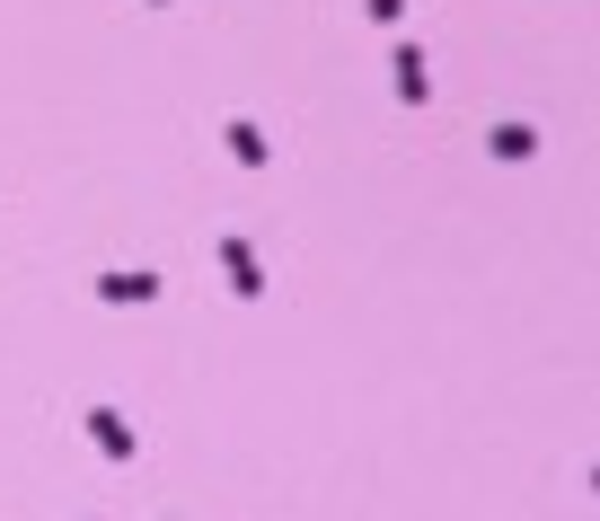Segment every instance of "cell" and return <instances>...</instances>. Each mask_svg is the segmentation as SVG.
<instances>
[{"mask_svg":"<svg viewBox=\"0 0 600 521\" xmlns=\"http://www.w3.org/2000/svg\"><path fill=\"white\" fill-rule=\"evenodd\" d=\"M89 433H98V451H107V460H132V451H141V442H132V424H124L116 406H89Z\"/></svg>","mask_w":600,"mask_h":521,"instance_id":"6da1fadb","label":"cell"},{"mask_svg":"<svg viewBox=\"0 0 600 521\" xmlns=\"http://www.w3.org/2000/svg\"><path fill=\"white\" fill-rule=\"evenodd\" d=\"M397 98H406V107L433 98V80H424V45H397Z\"/></svg>","mask_w":600,"mask_h":521,"instance_id":"7a4b0ae2","label":"cell"},{"mask_svg":"<svg viewBox=\"0 0 600 521\" xmlns=\"http://www.w3.org/2000/svg\"><path fill=\"white\" fill-rule=\"evenodd\" d=\"M222 265H230V283H239L247 301L265 292V274H256V248H247V239H222Z\"/></svg>","mask_w":600,"mask_h":521,"instance_id":"3957f363","label":"cell"},{"mask_svg":"<svg viewBox=\"0 0 600 521\" xmlns=\"http://www.w3.org/2000/svg\"><path fill=\"white\" fill-rule=\"evenodd\" d=\"M98 292H107V301H150V292H159V274H107Z\"/></svg>","mask_w":600,"mask_h":521,"instance_id":"277c9868","label":"cell"},{"mask_svg":"<svg viewBox=\"0 0 600 521\" xmlns=\"http://www.w3.org/2000/svg\"><path fill=\"white\" fill-rule=\"evenodd\" d=\"M230 150H239L247 168H265V159H274V150H265V132H256V125H230Z\"/></svg>","mask_w":600,"mask_h":521,"instance_id":"5b68a950","label":"cell"},{"mask_svg":"<svg viewBox=\"0 0 600 521\" xmlns=\"http://www.w3.org/2000/svg\"><path fill=\"white\" fill-rule=\"evenodd\" d=\"M494 150H503V159H530V150H539V132H521V125H503V132H494Z\"/></svg>","mask_w":600,"mask_h":521,"instance_id":"8992f818","label":"cell"}]
</instances>
